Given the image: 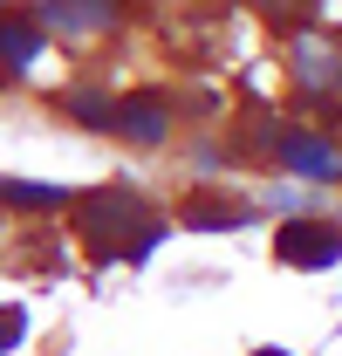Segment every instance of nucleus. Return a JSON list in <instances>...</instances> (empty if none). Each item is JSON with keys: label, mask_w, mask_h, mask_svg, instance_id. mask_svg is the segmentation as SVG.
Masks as SVG:
<instances>
[{"label": "nucleus", "mask_w": 342, "mask_h": 356, "mask_svg": "<svg viewBox=\"0 0 342 356\" xmlns=\"http://www.w3.org/2000/svg\"><path fill=\"white\" fill-rule=\"evenodd\" d=\"M83 226H89V240H96V247H117L124 261H151V254H158V240H165L158 226H144V199H137L130 185L89 192Z\"/></svg>", "instance_id": "obj_1"}, {"label": "nucleus", "mask_w": 342, "mask_h": 356, "mask_svg": "<svg viewBox=\"0 0 342 356\" xmlns=\"http://www.w3.org/2000/svg\"><path fill=\"white\" fill-rule=\"evenodd\" d=\"M281 261L288 267H336L342 261V226H329V220L281 226Z\"/></svg>", "instance_id": "obj_2"}, {"label": "nucleus", "mask_w": 342, "mask_h": 356, "mask_svg": "<svg viewBox=\"0 0 342 356\" xmlns=\"http://www.w3.org/2000/svg\"><path fill=\"white\" fill-rule=\"evenodd\" d=\"M295 69L308 89H336L342 83V42L336 35H308V42L295 48Z\"/></svg>", "instance_id": "obj_3"}, {"label": "nucleus", "mask_w": 342, "mask_h": 356, "mask_svg": "<svg viewBox=\"0 0 342 356\" xmlns=\"http://www.w3.org/2000/svg\"><path fill=\"white\" fill-rule=\"evenodd\" d=\"M281 158H288L295 172H308V178H336V172H342V158L322 144V137H295V131L281 137Z\"/></svg>", "instance_id": "obj_4"}, {"label": "nucleus", "mask_w": 342, "mask_h": 356, "mask_svg": "<svg viewBox=\"0 0 342 356\" xmlns=\"http://www.w3.org/2000/svg\"><path fill=\"white\" fill-rule=\"evenodd\" d=\"M117 131L158 144V137H165V110H158V103H124V110H117Z\"/></svg>", "instance_id": "obj_5"}, {"label": "nucleus", "mask_w": 342, "mask_h": 356, "mask_svg": "<svg viewBox=\"0 0 342 356\" xmlns=\"http://www.w3.org/2000/svg\"><path fill=\"white\" fill-rule=\"evenodd\" d=\"M35 48H42V35L28 28V21H0V55L21 69V62H35Z\"/></svg>", "instance_id": "obj_6"}, {"label": "nucleus", "mask_w": 342, "mask_h": 356, "mask_svg": "<svg viewBox=\"0 0 342 356\" xmlns=\"http://www.w3.org/2000/svg\"><path fill=\"white\" fill-rule=\"evenodd\" d=\"M42 21L69 28V35H83V28H103V21H110V7H42Z\"/></svg>", "instance_id": "obj_7"}, {"label": "nucleus", "mask_w": 342, "mask_h": 356, "mask_svg": "<svg viewBox=\"0 0 342 356\" xmlns=\"http://www.w3.org/2000/svg\"><path fill=\"white\" fill-rule=\"evenodd\" d=\"M247 206H192V226H240Z\"/></svg>", "instance_id": "obj_8"}, {"label": "nucleus", "mask_w": 342, "mask_h": 356, "mask_svg": "<svg viewBox=\"0 0 342 356\" xmlns=\"http://www.w3.org/2000/svg\"><path fill=\"white\" fill-rule=\"evenodd\" d=\"M21 329H28V315H21V309H0V356L21 343Z\"/></svg>", "instance_id": "obj_9"}]
</instances>
